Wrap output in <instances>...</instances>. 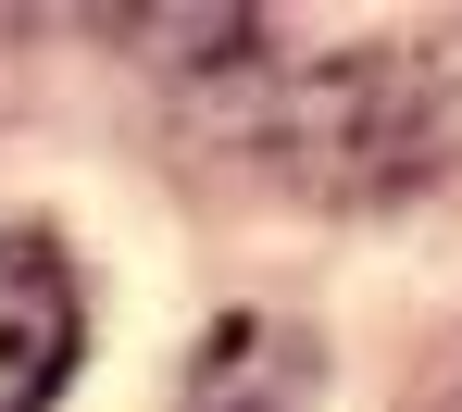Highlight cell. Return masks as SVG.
Wrapping results in <instances>:
<instances>
[{
	"label": "cell",
	"instance_id": "6da1fadb",
	"mask_svg": "<svg viewBox=\"0 0 462 412\" xmlns=\"http://www.w3.org/2000/svg\"><path fill=\"white\" fill-rule=\"evenodd\" d=\"M76 375V275L51 238H0V412H51Z\"/></svg>",
	"mask_w": 462,
	"mask_h": 412
},
{
	"label": "cell",
	"instance_id": "7a4b0ae2",
	"mask_svg": "<svg viewBox=\"0 0 462 412\" xmlns=\"http://www.w3.org/2000/svg\"><path fill=\"white\" fill-rule=\"evenodd\" d=\"M450 76H462V25H450Z\"/></svg>",
	"mask_w": 462,
	"mask_h": 412
}]
</instances>
